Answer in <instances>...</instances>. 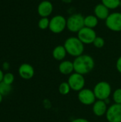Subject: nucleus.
Listing matches in <instances>:
<instances>
[{"label": "nucleus", "instance_id": "nucleus-19", "mask_svg": "<svg viewBox=\"0 0 121 122\" xmlns=\"http://www.w3.org/2000/svg\"><path fill=\"white\" fill-rule=\"evenodd\" d=\"M11 91H12L11 85L7 84L4 81L0 82V94L3 97H6L9 95L11 92Z\"/></svg>", "mask_w": 121, "mask_h": 122}, {"label": "nucleus", "instance_id": "nucleus-1", "mask_svg": "<svg viewBox=\"0 0 121 122\" xmlns=\"http://www.w3.org/2000/svg\"><path fill=\"white\" fill-rule=\"evenodd\" d=\"M74 71L82 75L88 74L91 72L95 67L93 58L88 54H82L75 58L73 61Z\"/></svg>", "mask_w": 121, "mask_h": 122}, {"label": "nucleus", "instance_id": "nucleus-25", "mask_svg": "<svg viewBox=\"0 0 121 122\" xmlns=\"http://www.w3.org/2000/svg\"><path fill=\"white\" fill-rule=\"evenodd\" d=\"M116 66L117 71H118L120 74H121V56L117 59L116 64Z\"/></svg>", "mask_w": 121, "mask_h": 122}, {"label": "nucleus", "instance_id": "nucleus-14", "mask_svg": "<svg viewBox=\"0 0 121 122\" xmlns=\"http://www.w3.org/2000/svg\"><path fill=\"white\" fill-rule=\"evenodd\" d=\"M58 71L61 74L71 75L74 71L73 63L68 60L61 61L58 65Z\"/></svg>", "mask_w": 121, "mask_h": 122}, {"label": "nucleus", "instance_id": "nucleus-10", "mask_svg": "<svg viewBox=\"0 0 121 122\" xmlns=\"http://www.w3.org/2000/svg\"><path fill=\"white\" fill-rule=\"evenodd\" d=\"M106 118L108 122H121V104L114 103L111 105L108 108Z\"/></svg>", "mask_w": 121, "mask_h": 122}, {"label": "nucleus", "instance_id": "nucleus-29", "mask_svg": "<svg viewBox=\"0 0 121 122\" xmlns=\"http://www.w3.org/2000/svg\"><path fill=\"white\" fill-rule=\"evenodd\" d=\"M73 0H62V1H63V2H65V3H70V2H71Z\"/></svg>", "mask_w": 121, "mask_h": 122}, {"label": "nucleus", "instance_id": "nucleus-30", "mask_svg": "<svg viewBox=\"0 0 121 122\" xmlns=\"http://www.w3.org/2000/svg\"><path fill=\"white\" fill-rule=\"evenodd\" d=\"M2 100H3V96L0 94V104L2 102Z\"/></svg>", "mask_w": 121, "mask_h": 122}, {"label": "nucleus", "instance_id": "nucleus-5", "mask_svg": "<svg viewBox=\"0 0 121 122\" xmlns=\"http://www.w3.org/2000/svg\"><path fill=\"white\" fill-rule=\"evenodd\" d=\"M67 19L62 15H56L50 19L49 30L53 34H60L66 28Z\"/></svg>", "mask_w": 121, "mask_h": 122}, {"label": "nucleus", "instance_id": "nucleus-16", "mask_svg": "<svg viewBox=\"0 0 121 122\" xmlns=\"http://www.w3.org/2000/svg\"><path fill=\"white\" fill-rule=\"evenodd\" d=\"M67 54V51L63 45H58L52 51V56L56 61H63Z\"/></svg>", "mask_w": 121, "mask_h": 122}, {"label": "nucleus", "instance_id": "nucleus-20", "mask_svg": "<svg viewBox=\"0 0 121 122\" xmlns=\"http://www.w3.org/2000/svg\"><path fill=\"white\" fill-rule=\"evenodd\" d=\"M71 87L68 83V81H63L62 83L60 84L59 86H58V92L61 95H67L69 94V92H71Z\"/></svg>", "mask_w": 121, "mask_h": 122}, {"label": "nucleus", "instance_id": "nucleus-2", "mask_svg": "<svg viewBox=\"0 0 121 122\" xmlns=\"http://www.w3.org/2000/svg\"><path fill=\"white\" fill-rule=\"evenodd\" d=\"M67 54L75 58L83 54L84 44L76 36H71L66 39L63 44Z\"/></svg>", "mask_w": 121, "mask_h": 122}, {"label": "nucleus", "instance_id": "nucleus-12", "mask_svg": "<svg viewBox=\"0 0 121 122\" xmlns=\"http://www.w3.org/2000/svg\"><path fill=\"white\" fill-rule=\"evenodd\" d=\"M53 9V6L52 3L49 1L45 0L38 5L37 11L41 17H48L52 14Z\"/></svg>", "mask_w": 121, "mask_h": 122}, {"label": "nucleus", "instance_id": "nucleus-15", "mask_svg": "<svg viewBox=\"0 0 121 122\" xmlns=\"http://www.w3.org/2000/svg\"><path fill=\"white\" fill-rule=\"evenodd\" d=\"M109 9L107 8L105 5H103L102 3L97 4L94 8V14L95 16L98 19L101 20H106L108 16L110 14Z\"/></svg>", "mask_w": 121, "mask_h": 122}, {"label": "nucleus", "instance_id": "nucleus-24", "mask_svg": "<svg viewBox=\"0 0 121 122\" xmlns=\"http://www.w3.org/2000/svg\"><path fill=\"white\" fill-rule=\"evenodd\" d=\"M93 46L96 48L101 49V48L104 46V45H105V40L101 36H97L95 39V40L93 41Z\"/></svg>", "mask_w": 121, "mask_h": 122}, {"label": "nucleus", "instance_id": "nucleus-28", "mask_svg": "<svg viewBox=\"0 0 121 122\" xmlns=\"http://www.w3.org/2000/svg\"><path fill=\"white\" fill-rule=\"evenodd\" d=\"M4 72H3V71H2L1 69H0V82L3 81V79H4Z\"/></svg>", "mask_w": 121, "mask_h": 122}, {"label": "nucleus", "instance_id": "nucleus-17", "mask_svg": "<svg viewBox=\"0 0 121 122\" xmlns=\"http://www.w3.org/2000/svg\"><path fill=\"white\" fill-rule=\"evenodd\" d=\"M98 24V19L95 15H88L84 17V25L86 27L94 29Z\"/></svg>", "mask_w": 121, "mask_h": 122}, {"label": "nucleus", "instance_id": "nucleus-8", "mask_svg": "<svg viewBox=\"0 0 121 122\" xmlns=\"http://www.w3.org/2000/svg\"><path fill=\"white\" fill-rule=\"evenodd\" d=\"M78 99L83 105H93L96 101V97L93 90L84 88L78 93Z\"/></svg>", "mask_w": 121, "mask_h": 122}, {"label": "nucleus", "instance_id": "nucleus-23", "mask_svg": "<svg viewBox=\"0 0 121 122\" xmlns=\"http://www.w3.org/2000/svg\"><path fill=\"white\" fill-rule=\"evenodd\" d=\"M14 75L12 74V73H10V72H7L6 74H4V79H3V81L7 84H9V85H11L13 84V82L14 81Z\"/></svg>", "mask_w": 121, "mask_h": 122}, {"label": "nucleus", "instance_id": "nucleus-4", "mask_svg": "<svg viewBox=\"0 0 121 122\" xmlns=\"http://www.w3.org/2000/svg\"><path fill=\"white\" fill-rule=\"evenodd\" d=\"M84 26V16L81 14H73L67 19L66 28L71 32L78 33Z\"/></svg>", "mask_w": 121, "mask_h": 122}, {"label": "nucleus", "instance_id": "nucleus-26", "mask_svg": "<svg viewBox=\"0 0 121 122\" xmlns=\"http://www.w3.org/2000/svg\"><path fill=\"white\" fill-rule=\"evenodd\" d=\"M71 122H90L88 120H87L86 119L84 118H76L74 119L73 120H72Z\"/></svg>", "mask_w": 121, "mask_h": 122}, {"label": "nucleus", "instance_id": "nucleus-3", "mask_svg": "<svg viewBox=\"0 0 121 122\" xmlns=\"http://www.w3.org/2000/svg\"><path fill=\"white\" fill-rule=\"evenodd\" d=\"M95 96L98 100H106L110 97L112 94V88L111 84L105 81L98 82L93 89Z\"/></svg>", "mask_w": 121, "mask_h": 122}, {"label": "nucleus", "instance_id": "nucleus-11", "mask_svg": "<svg viewBox=\"0 0 121 122\" xmlns=\"http://www.w3.org/2000/svg\"><path fill=\"white\" fill-rule=\"evenodd\" d=\"M18 72L19 76L26 80H29L33 78L35 74V71L34 67L27 63H24L21 64V66L19 67Z\"/></svg>", "mask_w": 121, "mask_h": 122}, {"label": "nucleus", "instance_id": "nucleus-18", "mask_svg": "<svg viewBox=\"0 0 121 122\" xmlns=\"http://www.w3.org/2000/svg\"><path fill=\"white\" fill-rule=\"evenodd\" d=\"M101 3L109 9H116L121 4V0H101Z\"/></svg>", "mask_w": 121, "mask_h": 122}, {"label": "nucleus", "instance_id": "nucleus-6", "mask_svg": "<svg viewBox=\"0 0 121 122\" xmlns=\"http://www.w3.org/2000/svg\"><path fill=\"white\" fill-rule=\"evenodd\" d=\"M68 83L71 90L78 92L83 89H84L86 84V79L84 75L74 72L69 75V77L68 79Z\"/></svg>", "mask_w": 121, "mask_h": 122}, {"label": "nucleus", "instance_id": "nucleus-22", "mask_svg": "<svg viewBox=\"0 0 121 122\" xmlns=\"http://www.w3.org/2000/svg\"><path fill=\"white\" fill-rule=\"evenodd\" d=\"M113 101L115 104H121V88L116 89L112 94Z\"/></svg>", "mask_w": 121, "mask_h": 122}, {"label": "nucleus", "instance_id": "nucleus-9", "mask_svg": "<svg viewBox=\"0 0 121 122\" xmlns=\"http://www.w3.org/2000/svg\"><path fill=\"white\" fill-rule=\"evenodd\" d=\"M77 37L84 44H93V41L97 37V35L93 29L84 26L78 32Z\"/></svg>", "mask_w": 121, "mask_h": 122}, {"label": "nucleus", "instance_id": "nucleus-27", "mask_svg": "<svg viewBox=\"0 0 121 122\" xmlns=\"http://www.w3.org/2000/svg\"><path fill=\"white\" fill-rule=\"evenodd\" d=\"M2 67L4 70H8L9 68V64L8 62H4L2 65Z\"/></svg>", "mask_w": 121, "mask_h": 122}, {"label": "nucleus", "instance_id": "nucleus-13", "mask_svg": "<svg viewBox=\"0 0 121 122\" xmlns=\"http://www.w3.org/2000/svg\"><path fill=\"white\" fill-rule=\"evenodd\" d=\"M108 108V104L105 102L104 100L97 99L93 104L92 111L95 116L98 117H101L106 115Z\"/></svg>", "mask_w": 121, "mask_h": 122}, {"label": "nucleus", "instance_id": "nucleus-7", "mask_svg": "<svg viewBox=\"0 0 121 122\" xmlns=\"http://www.w3.org/2000/svg\"><path fill=\"white\" fill-rule=\"evenodd\" d=\"M106 27L115 32L121 31V13L113 12L109 14L108 18L106 19Z\"/></svg>", "mask_w": 121, "mask_h": 122}, {"label": "nucleus", "instance_id": "nucleus-21", "mask_svg": "<svg viewBox=\"0 0 121 122\" xmlns=\"http://www.w3.org/2000/svg\"><path fill=\"white\" fill-rule=\"evenodd\" d=\"M49 23L50 20L48 19V17H41L38 22V26L40 29L45 30L46 29H48Z\"/></svg>", "mask_w": 121, "mask_h": 122}, {"label": "nucleus", "instance_id": "nucleus-31", "mask_svg": "<svg viewBox=\"0 0 121 122\" xmlns=\"http://www.w3.org/2000/svg\"></svg>", "mask_w": 121, "mask_h": 122}]
</instances>
